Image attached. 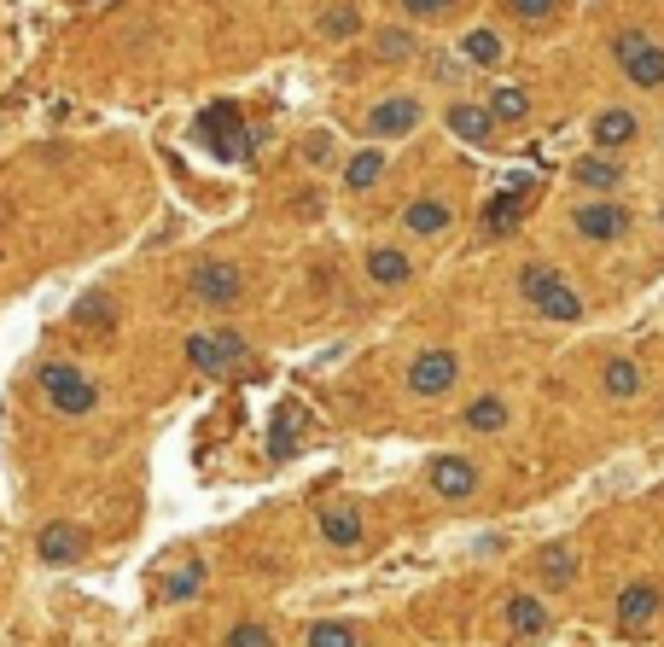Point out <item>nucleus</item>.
I'll return each instance as SVG.
<instances>
[{"mask_svg": "<svg viewBox=\"0 0 664 647\" xmlns=\"http://www.w3.org/2000/svg\"><path fill=\"white\" fill-rule=\"evenodd\" d=\"M193 298L210 309H228L245 298V274H239V263H199L193 269Z\"/></svg>", "mask_w": 664, "mask_h": 647, "instance_id": "obj_6", "label": "nucleus"}, {"mask_svg": "<svg viewBox=\"0 0 664 647\" xmlns=\"http://www.w3.org/2000/svg\"><path fill=\"white\" fill-rule=\"evenodd\" d=\"M612 59L624 65V76H630L635 88H664V47L653 41V35L624 30L618 41H612Z\"/></svg>", "mask_w": 664, "mask_h": 647, "instance_id": "obj_2", "label": "nucleus"}, {"mask_svg": "<svg viewBox=\"0 0 664 647\" xmlns=\"http://www.w3.org/2000/svg\"><path fill=\"white\" fill-rule=\"evenodd\" d=\"M222 647H280V642H274V630H268V624H233Z\"/></svg>", "mask_w": 664, "mask_h": 647, "instance_id": "obj_29", "label": "nucleus"}, {"mask_svg": "<svg viewBox=\"0 0 664 647\" xmlns=\"http://www.w3.org/2000/svg\"><path fill=\"white\" fill-rule=\"evenodd\" d=\"M507 420H513V409H507L501 397H478V403H466L461 409L466 432H507Z\"/></svg>", "mask_w": 664, "mask_h": 647, "instance_id": "obj_19", "label": "nucleus"}, {"mask_svg": "<svg viewBox=\"0 0 664 647\" xmlns=\"http://www.w3.org/2000/svg\"><path fill=\"white\" fill-rule=\"evenodd\" d=\"M35 554H41L47 566H76V560L88 554V531H82V525H70V519H53V525H41Z\"/></svg>", "mask_w": 664, "mask_h": 647, "instance_id": "obj_8", "label": "nucleus"}, {"mask_svg": "<svg viewBox=\"0 0 664 647\" xmlns=\"http://www.w3.org/2000/svg\"><path fill=\"white\" fill-rule=\"evenodd\" d=\"M606 391L612 397H635L641 391V368L635 362H606Z\"/></svg>", "mask_w": 664, "mask_h": 647, "instance_id": "obj_27", "label": "nucleus"}, {"mask_svg": "<svg viewBox=\"0 0 664 647\" xmlns=\"http://www.w3.org/2000/svg\"><path fill=\"white\" fill-rule=\"evenodd\" d=\"M461 59L466 65H501V59H507V47H501V35L496 30H466L461 35Z\"/></svg>", "mask_w": 664, "mask_h": 647, "instance_id": "obj_22", "label": "nucleus"}, {"mask_svg": "<svg viewBox=\"0 0 664 647\" xmlns=\"http://www.w3.org/2000/svg\"><path fill=\"white\" fill-rule=\"evenodd\" d=\"M356 24H362L356 6H332L327 18H321V35H356Z\"/></svg>", "mask_w": 664, "mask_h": 647, "instance_id": "obj_32", "label": "nucleus"}, {"mask_svg": "<svg viewBox=\"0 0 664 647\" xmlns=\"http://www.w3.org/2000/svg\"><path fill=\"white\" fill-rule=\"evenodd\" d=\"M490 117H496V123H525V117H531V94L513 88V82L496 88V94H490Z\"/></svg>", "mask_w": 664, "mask_h": 647, "instance_id": "obj_25", "label": "nucleus"}, {"mask_svg": "<svg viewBox=\"0 0 664 647\" xmlns=\"http://www.w3.org/2000/svg\"><path fill=\"white\" fill-rule=\"evenodd\" d=\"M199 583H204V566H199V560H187V566L164 583V601H187V595H199Z\"/></svg>", "mask_w": 664, "mask_h": 647, "instance_id": "obj_28", "label": "nucleus"}, {"mask_svg": "<svg viewBox=\"0 0 664 647\" xmlns=\"http://www.w3.org/2000/svg\"><path fill=\"white\" fill-rule=\"evenodd\" d=\"M525 210H531V181H513L507 193H496V199L484 205V234H507Z\"/></svg>", "mask_w": 664, "mask_h": 647, "instance_id": "obj_13", "label": "nucleus"}, {"mask_svg": "<svg viewBox=\"0 0 664 647\" xmlns=\"http://www.w3.org/2000/svg\"><path fill=\"white\" fill-rule=\"evenodd\" d=\"M519 292L531 298L536 315H548V321H583V298L571 292V280L560 269H548V263H525L519 269Z\"/></svg>", "mask_w": 664, "mask_h": 647, "instance_id": "obj_1", "label": "nucleus"}, {"mask_svg": "<svg viewBox=\"0 0 664 647\" xmlns=\"http://www.w3.org/2000/svg\"><path fill=\"white\" fill-rule=\"evenodd\" d=\"M571 181H577V187H595V193H612V187L624 181V164H618L612 152H595V158H577V164H571Z\"/></svg>", "mask_w": 664, "mask_h": 647, "instance_id": "obj_15", "label": "nucleus"}, {"mask_svg": "<svg viewBox=\"0 0 664 647\" xmlns=\"http://www.w3.org/2000/svg\"><path fill=\"white\" fill-rule=\"evenodd\" d=\"M455 379H461V356L455 350H426V356H414L408 362V391L414 397H443V391H455Z\"/></svg>", "mask_w": 664, "mask_h": 647, "instance_id": "obj_5", "label": "nucleus"}, {"mask_svg": "<svg viewBox=\"0 0 664 647\" xmlns=\"http://www.w3.org/2000/svg\"><path fill=\"white\" fill-rule=\"evenodd\" d=\"M379 175H385V152H379V146H367V152H356V158H350V170H344V187H350V193H367Z\"/></svg>", "mask_w": 664, "mask_h": 647, "instance_id": "obj_24", "label": "nucleus"}, {"mask_svg": "<svg viewBox=\"0 0 664 647\" xmlns=\"http://www.w3.org/2000/svg\"><path fill=\"white\" fill-rule=\"evenodd\" d=\"M41 391L53 397V409H65V414H94L100 409L94 379L82 374V368H70V362H47V368H41Z\"/></svg>", "mask_w": 664, "mask_h": 647, "instance_id": "obj_3", "label": "nucleus"}, {"mask_svg": "<svg viewBox=\"0 0 664 647\" xmlns=\"http://www.w3.org/2000/svg\"><path fill=\"white\" fill-rule=\"evenodd\" d=\"M268 449H274V455H292V449H298V432L286 426V414H280V426H274V438H268Z\"/></svg>", "mask_w": 664, "mask_h": 647, "instance_id": "obj_33", "label": "nucleus"}, {"mask_svg": "<svg viewBox=\"0 0 664 647\" xmlns=\"http://www.w3.org/2000/svg\"><path fill=\"white\" fill-rule=\"evenodd\" d=\"M420 117H426V105L397 94V100H379L373 105V117H367V135L373 140H402L408 129H420Z\"/></svg>", "mask_w": 664, "mask_h": 647, "instance_id": "obj_9", "label": "nucleus"}, {"mask_svg": "<svg viewBox=\"0 0 664 647\" xmlns=\"http://www.w3.org/2000/svg\"><path fill=\"white\" fill-rule=\"evenodd\" d=\"M321 537H327L332 548H356L362 543V513H350V508L321 513Z\"/></svg>", "mask_w": 664, "mask_h": 647, "instance_id": "obj_23", "label": "nucleus"}, {"mask_svg": "<svg viewBox=\"0 0 664 647\" xmlns=\"http://www.w3.org/2000/svg\"><path fill=\"white\" fill-rule=\"evenodd\" d=\"M589 135H595L600 152H618V146H630V140H635V117L624 111V105H612V111H600V117H595V129H589Z\"/></svg>", "mask_w": 664, "mask_h": 647, "instance_id": "obj_17", "label": "nucleus"}, {"mask_svg": "<svg viewBox=\"0 0 664 647\" xmlns=\"http://www.w3.org/2000/svg\"><path fill=\"white\" fill-rule=\"evenodd\" d=\"M571 228H577L583 239H600V245H606V239L630 234V210L612 205V199H595V205H583L577 216H571Z\"/></svg>", "mask_w": 664, "mask_h": 647, "instance_id": "obj_10", "label": "nucleus"}, {"mask_svg": "<svg viewBox=\"0 0 664 647\" xmlns=\"http://www.w3.org/2000/svg\"><path fill=\"white\" fill-rule=\"evenodd\" d=\"M426 478H432L437 496L461 502V496H472V490H478V461H466V455H437L432 467H426Z\"/></svg>", "mask_w": 664, "mask_h": 647, "instance_id": "obj_11", "label": "nucleus"}, {"mask_svg": "<svg viewBox=\"0 0 664 647\" xmlns=\"http://www.w3.org/2000/svg\"><path fill=\"white\" fill-rule=\"evenodd\" d=\"M199 140H210V152H222V158H239L245 152V123H239V105H210L199 117Z\"/></svg>", "mask_w": 664, "mask_h": 647, "instance_id": "obj_7", "label": "nucleus"}, {"mask_svg": "<svg viewBox=\"0 0 664 647\" xmlns=\"http://www.w3.org/2000/svg\"><path fill=\"white\" fill-rule=\"evenodd\" d=\"M309 647H362V636L350 630V624H309Z\"/></svg>", "mask_w": 664, "mask_h": 647, "instance_id": "obj_26", "label": "nucleus"}, {"mask_svg": "<svg viewBox=\"0 0 664 647\" xmlns=\"http://www.w3.org/2000/svg\"><path fill=\"white\" fill-rule=\"evenodd\" d=\"M402 228L408 234H443L449 228V205L443 199H414V205L402 210Z\"/></svg>", "mask_w": 664, "mask_h": 647, "instance_id": "obj_21", "label": "nucleus"}, {"mask_svg": "<svg viewBox=\"0 0 664 647\" xmlns=\"http://www.w3.org/2000/svg\"><path fill=\"white\" fill-rule=\"evenodd\" d=\"M536 578L554 583V589H565V583H577V554L565 543H548L542 554H536Z\"/></svg>", "mask_w": 664, "mask_h": 647, "instance_id": "obj_18", "label": "nucleus"}, {"mask_svg": "<svg viewBox=\"0 0 664 647\" xmlns=\"http://www.w3.org/2000/svg\"><path fill=\"white\" fill-rule=\"evenodd\" d=\"M251 350H245V339L239 333H193L187 339V362H193V374H210V379H222V374H233L239 362H245Z\"/></svg>", "mask_w": 664, "mask_h": 647, "instance_id": "obj_4", "label": "nucleus"}, {"mask_svg": "<svg viewBox=\"0 0 664 647\" xmlns=\"http://www.w3.org/2000/svg\"><path fill=\"white\" fill-rule=\"evenodd\" d=\"M659 607H664V589L647 578H635L630 589L618 595V624H624V630H647V624L659 618Z\"/></svg>", "mask_w": 664, "mask_h": 647, "instance_id": "obj_12", "label": "nucleus"}, {"mask_svg": "<svg viewBox=\"0 0 664 647\" xmlns=\"http://www.w3.org/2000/svg\"><path fill=\"white\" fill-rule=\"evenodd\" d=\"M76 315H82V321H111V298H82Z\"/></svg>", "mask_w": 664, "mask_h": 647, "instance_id": "obj_34", "label": "nucleus"}, {"mask_svg": "<svg viewBox=\"0 0 664 647\" xmlns=\"http://www.w3.org/2000/svg\"><path fill=\"white\" fill-rule=\"evenodd\" d=\"M501 6H507L513 18H525V24H542V18H554L560 0H501Z\"/></svg>", "mask_w": 664, "mask_h": 647, "instance_id": "obj_31", "label": "nucleus"}, {"mask_svg": "<svg viewBox=\"0 0 664 647\" xmlns=\"http://www.w3.org/2000/svg\"><path fill=\"white\" fill-rule=\"evenodd\" d=\"M402 6H408V12H414V18H426V12H443V6H449V0H402Z\"/></svg>", "mask_w": 664, "mask_h": 647, "instance_id": "obj_35", "label": "nucleus"}, {"mask_svg": "<svg viewBox=\"0 0 664 647\" xmlns=\"http://www.w3.org/2000/svg\"><path fill=\"white\" fill-rule=\"evenodd\" d=\"M507 624H513V636H542L548 630V607L536 595H507Z\"/></svg>", "mask_w": 664, "mask_h": 647, "instance_id": "obj_20", "label": "nucleus"}, {"mask_svg": "<svg viewBox=\"0 0 664 647\" xmlns=\"http://www.w3.org/2000/svg\"><path fill=\"white\" fill-rule=\"evenodd\" d=\"M449 129H455L461 140H472V146H490V135H496V117H490V105L455 100V105H449Z\"/></svg>", "mask_w": 664, "mask_h": 647, "instance_id": "obj_14", "label": "nucleus"}, {"mask_svg": "<svg viewBox=\"0 0 664 647\" xmlns=\"http://www.w3.org/2000/svg\"><path fill=\"white\" fill-rule=\"evenodd\" d=\"M408 53H414V35L408 30H379V59L397 65V59H408Z\"/></svg>", "mask_w": 664, "mask_h": 647, "instance_id": "obj_30", "label": "nucleus"}, {"mask_svg": "<svg viewBox=\"0 0 664 647\" xmlns=\"http://www.w3.org/2000/svg\"><path fill=\"white\" fill-rule=\"evenodd\" d=\"M367 280L373 286H402V280H414V263L402 257L397 245H373L367 251Z\"/></svg>", "mask_w": 664, "mask_h": 647, "instance_id": "obj_16", "label": "nucleus"}]
</instances>
